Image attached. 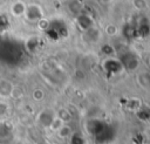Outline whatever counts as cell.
<instances>
[{"label": "cell", "mask_w": 150, "mask_h": 144, "mask_svg": "<svg viewBox=\"0 0 150 144\" xmlns=\"http://www.w3.org/2000/svg\"><path fill=\"white\" fill-rule=\"evenodd\" d=\"M26 11V5L22 1H15L12 6H11V13L14 16H21L25 14Z\"/></svg>", "instance_id": "obj_3"}, {"label": "cell", "mask_w": 150, "mask_h": 144, "mask_svg": "<svg viewBox=\"0 0 150 144\" xmlns=\"http://www.w3.org/2000/svg\"><path fill=\"white\" fill-rule=\"evenodd\" d=\"M13 91H14V87L12 85V83L9 81H6V80L0 81V96L7 97V96L12 95Z\"/></svg>", "instance_id": "obj_2"}, {"label": "cell", "mask_w": 150, "mask_h": 144, "mask_svg": "<svg viewBox=\"0 0 150 144\" xmlns=\"http://www.w3.org/2000/svg\"><path fill=\"white\" fill-rule=\"evenodd\" d=\"M23 15H26V18L28 20L35 21L42 16V12L38 5H29V6H26V11H25Z\"/></svg>", "instance_id": "obj_1"}, {"label": "cell", "mask_w": 150, "mask_h": 144, "mask_svg": "<svg viewBox=\"0 0 150 144\" xmlns=\"http://www.w3.org/2000/svg\"><path fill=\"white\" fill-rule=\"evenodd\" d=\"M7 109H8L7 103H5V102H0V116H4V115L7 112Z\"/></svg>", "instance_id": "obj_4"}]
</instances>
